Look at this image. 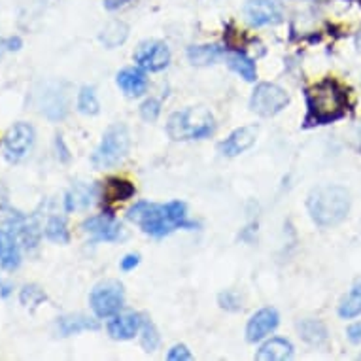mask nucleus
<instances>
[{
	"instance_id": "nucleus-1",
	"label": "nucleus",
	"mask_w": 361,
	"mask_h": 361,
	"mask_svg": "<svg viewBox=\"0 0 361 361\" xmlns=\"http://www.w3.org/2000/svg\"><path fill=\"white\" fill-rule=\"evenodd\" d=\"M348 93L338 82L327 78L307 91V125H326L346 114Z\"/></svg>"
},
{
	"instance_id": "nucleus-2",
	"label": "nucleus",
	"mask_w": 361,
	"mask_h": 361,
	"mask_svg": "<svg viewBox=\"0 0 361 361\" xmlns=\"http://www.w3.org/2000/svg\"><path fill=\"white\" fill-rule=\"evenodd\" d=\"M129 219L140 225L142 231L152 237H165L180 227H193V224L185 221V204L180 201L166 204L138 202L129 210Z\"/></svg>"
},
{
	"instance_id": "nucleus-3",
	"label": "nucleus",
	"mask_w": 361,
	"mask_h": 361,
	"mask_svg": "<svg viewBox=\"0 0 361 361\" xmlns=\"http://www.w3.org/2000/svg\"><path fill=\"white\" fill-rule=\"evenodd\" d=\"M308 212L322 227L341 224L350 210L348 191L338 185H320L308 195Z\"/></svg>"
},
{
	"instance_id": "nucleus-4",
	"label": "nucleus",
	"mask_w": 361,
	"mask_h": 361,
	"mask_svg": "<svg viewBox=\"0 0 361 361\" xmlns=\"http://www.w3.org/2000/svg\"><path fill=\"white\" fill-rule=\"evenodd\" d=\"M214 130V116L207 108H185L172 114L166 123V133L172 140H195L208 137Z\"/></svg>"
},
{
	"instance_id": "nucleus-5",
	"label": "nucleus",
	"mask_w": 361,
	"mask_h": 361,
	"mask_svg": "<svg viewBox=\"0 0 361 361\" xmlns=\"http://www.w3.org/2000/svg\"><path fill=\"white\" fill-rule=\"evenodd\" d=\"M127 152H129V130L125 125H114L104 133L101 146L93 154V165L97 169L118 165Z\"/></svg>"
},
{
	"instance_id": "nucleus-6",
	"label": "nucleus",
	"mask_w": 361,
	"mask_h": 361,
	"mask_svg": "<svg viewBox=\"0 0 361 361\" xmlns=\"http://www.w3.org/2000/svg\"><path fill=\"white\" fill-rule=\"evenodd\" d=\"M288 102H290V95L284 89L274 83H259L250 99V108L263 118H271L274 114L282 112Z\"/></svg>"
},
{
	"instance_id": "nucleus-7",
	"label": "nucleus",
	"mask_w": 361,
	"mask_h": 361,
	"mask_svg": "<svg viewBox=\"0 0 361 361\" xmlns=\"http://www.w3.org/2000/svg\"><path fill=\"white\" fill-rule=\"evenodd\" d=\"M91 308L99 318H110L114 314H118L123 307V286L116 280H108L102 284L95 286V290L91 291Z\"/></svg>"
},
{
	"instance_id": "nucleus-8",
	"label": "nucleus",
	"mask_w": 361,
	"mask_h": 361,
	"mask_svg": "<svg viewBox=\"0 0 361 361\" xmlns=\"http://www.w3.org/2000/svg\"><path fill=\"white\" fill-rule=\"evenodd\" d=\"M32 144H35V129L29 123H16L4 138L6 159L18 163L29 154Z\"/></svg>"
},
{
	"instance_id": "nucleus-9",
	"label": "nucleus",
	"mask_w": 361,
	"mask_h": 361,
	"mask_svg": "<svg viewBox=\"0 0 361 361\" xmlns=\"http://www.w3.org/2000/svg\"><path fill=\"white\" fill-rule=\"evenodd\" d=\"M135 61L144 71L159 72L166 68L169 63H171V51H169L166 44H163V42H144V44L138 46L137 54H135Z\"/></svg>"
},
{
	"instance_id": "nucleus-10",
	"label": "nucleus",
	"mask_w": 361,
	"mask_h": 361,
	"mask_svg": "<svg viewBox=\"0 0 361 361\" xmlns=\"http://www.w3.org/2000/svg\"><path fill=\"white\" fill-rule=\"evenodd\" d=\"M244 13L252 25H274L282 19V8L279 0H248L244 6Z\"/></svg>"
},
{
	"instance_id": "nucleus-11",
	"label": "nucleus",
	"mask_w": 361,
	"mask_h": 361,
	"mask_svg": "<svg viewBox=\"0 0 361 361\" xmlns=\"http://www.w3.org/2000/svg\"><path fill=\"white\" fill-rule=\"evenodd\" d=\"M40 112L51 121L65 119L68 114V97L61 89V83H49L40 99Z\"/></svg>"
},
{
	"instance_id": "nucleus-12",
	"label": "nucleus",
	"mask_w": 361,
	"mask_h": 361,
	"mask_svg": "<svg viewBox=\"0 0 361 361\" xmlns=\"http://www.w3.org/2000/svg\"><path fill=\"white\" fill-rule=\"evenodd\" d=\"M257 133H259L257 125H246V127L233 130L231 135L219 144V152L227 155V157H235V155L244 154L246 149L254 146Z\"/></svg>"
},
{
	"instance_id": "nucleus-13",
	"label": "nucleus",
	"mask_w": 361,
	"mask_h": 361,
	"mask_svg": "<svg viewBox=\"0 0 361 361\" xmlns=\"http://www.w3.org/2000/svg\"><path fill=\"white\" fill-rule=\"evenodd\" d=\"M279 312L274 308H261L259 312H255L250 318L246 326V341L248 343H257L261 338H265L269 333H273L279 326Z\"/></svg>"
},
{
	"instance_id": "nucleus-14",
	"label": "nucleus",
	"mask_w": 361,
	"mask_h": 361,
	"mask_svg": "<svg viewBox=\"0 0 361 361\" xmlns=\"http://www.w3.org/2000/svg\"><path fill=\"white\" fill-rule=\"evenodd\" d=\"M83 229L93 237V240H118L121 235V225L114 216L110 214H101V216H93L83 221Z\"/></svg>"
},
{
	"instance_id": "nucleus-15",
	"label": "nucleus",
	"mask_w": 361,
	"mask_h": 361,
	"mask_svg": "<svg viewBox=\"0 0 361 361\" xmlns=\"http://www.w3.org/2000/svg\"><path fill=\"white\" fill-rule=\"evenodd\" d=\"M142 322L144 320L140 314H121V316H116L114 320H110V324H108V333H110L112 338L127 341V338H133L137 335L138 329L142 327Z\"/></svg>"
},
{
	"instance_id": "nucleus-16",
	"label": "nucleus",
	"mask_w": 361,
	"mask_h": 361,
	"mask_svg": "<svg viewBox=\"0 0 361 361\" xmlns=\"http://www.w3.org/2000/svg\"><path fill=\"white\" fill-rule=\"evenodd\" d=\"M19 263H21V255H19L16 233L10 229H0V267L13 271L18 269Z\"/></svg>"
},
{
	"instance_id": "nucleus-17",
	"label": "nucleus",
	"mask_w": 361,
	"mask_h": 361,
	"mask_svg": "<svg viewBox=\"0 0 361 361\" xmlns=\"http://www.w3.org/2000/svg\"><path fill=\"white\" fill-rule=\"evenodd\" d=\"M291 355H293V346H291L290 341L276 337V338H271V341H267V343L257 350L255 360L284 361V360H290Z\"/></svg>"
},
{
	"instance_id": "nucleus-18",
	"label": "nucleus",
	"mask_w": 361,
	"mask_h": 361,
	"mask_svg": "<svg viewBox=\"0 0 361 361\" xmlns=\"http://www.w3.org/2000/svg\"><path fill=\"white\" fill-rule=\"evenodd\" d=\"M118 85L123 89L129 97H140L146 93L148 87V78L142 71L137 68H125L118 74Z\"/></svg>"
},
{
	"instance_id": "nucleus-19",
	"label": "nucleus",
	"mask_w": 361,
	"mask_h": 361,
	"mask_svg": "<svg viewBox=\"0 0 361 361\" xmlns=\"http://www.w3.org/2000/svg\"><path fill=\"white\" fill-rule=\"evenodd\" d=\"M227 65L231 71H235L240 78H244L246 82H254L257 72H255L254 61L250 59L248 55L240 54V51H233L227 54Z\"/></svg>"
},
{
	"instance_id": "nucleus-20",
	"label": "nucleus",
	"mask_w": 361,
	"mask_h": 361,
	"mask_svg": "<svg viewBox=\"0 0 361 361\" xmlns=\"http://www.w3.org/2000/svg\"><path fill=\"white\" fill-rule=\"evenodd\" d=\"M361 314V280H357L352 290L348 291V295L344 297L341 307H338V316L344 320H352L355 316Z\"/></svg>"
},
{
	"instance_id": "nucleus-21",
	"label": "nucleus",
	"mask_w": 361,
	"mask_h": 361,
	"mask_svg": "<svg viewBox=\"0 0 361 361\" xmlns=\"http://www.w3.org/2000/svg\"><path fill=\"white\" fill-rule=\"evenodd\" d=\"M224 55V49L219 46H193L188 49V57H190L191 65L207 66L212 65Z\"/></svg>"
},
{
	"instance_id": "nucleus-22",
	"label": "nucleus",
	"mask_w": 361,
	"mask_h": 361,
	"mask_svg": "<svg viewBox=\"0 0 361 361\" xmlns=\"http://www.w3.org/2000/svg\"><path fill=\"white\" fill-rule=\"evenodd\" d=\"M299 331H301V337L314 346H320L327 341L326 326L318 320H302L299 324Z\"/></svg>"
},
{
	"instance_id": "nucleus-23",
	"label": "nucleus",
	"mask_w": 361,
	"mask_h": 361,
	"mask_svg": "<svg viewBox=\"0 0 361 361\" xmlns=\"http://www.w3.org/2000/svg\"><path fill=\"white\" fill-rule=\"evenodd\" d=\"M85 329H97V324L93 320H89L85 316H63L59 320V331L63 337L68 335H76Z\"/></svg>"
},
{
	"instance_id": "nucleus-24",
	"label": "nucleus",
	"mask_w": 361,
	"mask_h": 361,
	"mask_svg": "<svg viewBox=\"0 0 361 361\" xmlns=\"http://www.w3.org/2000/svg\"><path fill=\"white\" fill-rule=\"evenodd\" d=\"M127 35H129L127 25L121 23V21H112V23H108L104 27V30H102L101 42L106 48H116L119 44H123Z\"/></svg>"
},
{
	"instance_id": "nucleus-25",
	"label": "nucleus",
	"mask_w": 361,
	"mask_h": 361,
	"mask_svg": "<svg viewBox=\"0 0 361 361\" xmlns=\"http://www.w3.org/2000/svg\"><path fill=\"white\" fill-rule=\"evenodd\" d=\"M91 197H93L91 188H87V185L83 184H76L71 191H68V195H66L65 199L66 210L72 212V210H78V208L87 207V204H91Z\"/></svg>"
},
{
	"instance_id": "nucleus-26",
	"label": "nucleus",
	"mask_w": 361,
	"mask_h": 361,
	"mask_svg": "<svg viewBox=\"0 0 361 361\" xmlns=\"http://www.w3.org/2000/svg\"><path fill=\"white\" fill-rule=\"evenodd\" d=\"M104 195H106L108 201H125V199L135 195V188L129 182H125V180L112 178L104 185Z\"/></svg>"
},
{
	"instance_id": "nucleus-27",
	"label": "nucleus",
	"mask_w": 361,
	"mask_h": 361,
	"mask_svg": "<svg viewBox=\"0 0 361 361\" xmlns=\"http://www.w3.org/2000/svg\"><path fill=\"white\" fill-rule=\"evenodd\" d=\"M44 235H46V238H49L51 243H68V229H66L65 218H59V216L49 218L48 224H46V229H44Z\"/></svg>"
},
{
	"instance_id": "nucleus-28",
	"label": "nucleus",
	"mask_w": 361,
	"mask_h": 361,
	"mask_svg": "<svg viewBox=\"0 0 361 361\" xmlns=\"http://www.w3.org/2000/svg\"><path fill=\"white\" fill-rule=\"evenodd\" d=\"M78 110L85 114V116H95V114H99V101H97L95 89L82 87L80 95H78Z\"/></svg>"
},
{
	"instance_id": "nucleus-29",
	"label": "nucleus",
	"mask_w": 361,
	"mask_h": 361,
	"mask_svg": "<svg viewBox=\"0 0 361 361\" xmlns=\"http://www.w3.org/2000/svg\"><path fill=\"white\" fill-rule=\"evenodd\" d=\"M159 333L155 329V326L149 320L142 322V346L146 352H155L159 346Z\"/></svg>"
},
{
	"instance_id": "nucleus-30",
	"label": "nucleus",
	"mask_w": 361,
	"mask_h": 361,
	"mask_svg": "<svg viewBox=\"0 0 361 361\" xmlns=\"http://www.w3.org/2000/svg\"><path fill=\"white\" fill-rule=\"evenodd\" d=\"M44 299H46L44 291L38 290L36 286H25L23 290H21V302L23 305H38Z\"/></svg>"
},
{
	"instance_id": "nucleus-31",
	"label": "nucleus",
	"mask_w": 361,
	"mask_h": 361,
	"mask_svg": "<svg viewBox=\"0 0 361 361\" xmlns=\"http://www.w3.org/2000/svg\"><path fill=\"white\" fill-rule=\"evenodd\" d=\"M159 112H161V104L155 101V99L146 101L142 104V108H140V114H142V118L146 119V121H155L157 116H159Z\"/></svg>"
},
{
	"instance_id": "nucleus-32",
	"label": "nucleus",
	"mask_w": 361,
	"mask_h": 361,
	"mask_svg": "<svg viewBox=\"0 0 361 361\" xmlns=\"http://www.w3.org/2000/svg\"><path fill=\"white\" fill-rule=\"evenodd\" d=\"M171 361H185L191 360V352L185 348L184 344H176L174 348L169 350V355H166Z\"/></svg>"
},
{
	"instance_id": "nucleus-33",
	"label": "nucleus",
	"mask_w": 361,
	"mask_h": 361,
	"mask_svg": "<svg viewBox=\"0 0 361 361\" xmlns=\"http://www.w3.org/2000/svg\"><path fill=\"white\" fill-rule=\"evenodd\" d=\"M138 261H140V257H138L137 254L125 255L123 259H121V269H123V271H130V269H135V267L138 265Z\"/></svg>"
},
{
	"instance_id": "nucleus-34",
	"label": "nucleus",
	"mask_w": 361,
	"mask_h": 361,
	"mask_svg": "<svg viewBox=\"0 0 361 361\" xmlns=\"http://www.w3.org/2000/svg\"><path fill=\"white\" fill-rule=\"evenodd\" d=\"M348 338L352 343H361V324H354L348 327Z\"/></svg>"
},
{
	"instance_id": "nucleus-35",
	"label": "nucleus",
	"mask_w": 361,
	"mask_h": 361,
	"mask_svg": "<svg viewBox=\"0 0 361 361\" xmlns=\"http://www.w3.org/2000/svg\"><path fill=\"white\" fill-rule=\"evenodd\" d=\"M127 2H130V0H104V6H106L108 10H118V8H121L123 4H127Z\"/></svg>"
},
{
	"instance_id": "nucleus-36",
	"label": "nucleus",
	"mask_w": 361,
	"mask_h": 361,
	"mask_svg": "<svg viewBox=\"0 0 361 361\" xmlns=\"http://www.w3.org/2000/svg\"><path fill=\"white\" fill-rule=\"evenodd\" d=\"M21 48V38L13 36V38H8L6 40V49H19Z\"/></svg>"
},
{
	"instance_id": "nucleus-37",
	"label": "nucleus",
	"mask_w": 361,
	"mask_h": 361,
	"mask_svg": "<svg viewBox=\"0 0 361 361\" xmlns=\"http://www.w3.org/2000/svg\"><path fill=\"white\" fill-rule=\"evenodd\" d=\"M10 291H12V288H10L6 282H2V280H0V297L10 295Z\"/></svg>"
},
{
	"instance_id": "nucleus-38",
	"label": "nucleus",
	"mask_w": 361,
	"mask_h": 361,
	"mask_svg": "<svg viewBox=\"0 0 361 361\" xmlns=\"http://www.w3.org/2000/svg\"><path fill=\"white\" fill-rule=\"evenodd\" d=\"M6 51V40H0V57Z\"/></svg>"
},
{
	"instance_id": "nucleus-39",
	"label": "nucleus",
	"mask_w": 361,
	"mask_h": 361,
	"mask_svg": "<svg viewBox=\"0 0 361 361\" xmlns=\"http://www.w3.org/2000/svg\"><path fill=\"white\" fill-rule=\"evenodd\" d=\"M352 2H360V4H361V0H352Z\"/></svg>"
}]
</instances>
